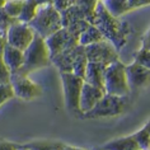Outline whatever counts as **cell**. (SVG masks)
Here are the masks:
<instances>
[{
  "instance_id": "d4e9b609",
  "label": "cell",
  "mask_w": 150,
  "mask_h": 150,
  "mask_svg": "<svg viewBox=\"0 0 150 150\" xmlns=\"http://www.w3.org/2000/svg\"><path fill=\"white\" fill-rule=\"evenodd\" d=\"M134 62L140 64V65L149 67L150 69V47H140L134 56Z\"/></svg>"
},
{
  "instance_id": "ffe728a7",
  "label": "cell",
  "mask_w": 150,
  "mask_h": 150,
  "mask_svg": "<svg viewBox=\"0 0 150 150\" xmlns=\"http://www.w3.org/2000/svg\"><path fill=\"white\" fill-rule=\"evenodd\" d=\"M98 1L99 0H76V1H75V5L81 10L84 18L91 24H93V22H94L96 8H97Z\"/></svg>"
},
{
  "instance_id": "ac0fdd59",
  "label": "cell",
  "mask_w": 150,
  "mask_h": 150,
  "mask_svg": "<svg viewBox=\"0 0 150 150\" xmlns=\"http://www.w3.org/2000/svg\"><path fill=\"white\" fill-rule=\"evenodd\" d=\"M100 40H104V38H103L100 31L96 27L94 24H89L88 27L80 33L79 38H78L79 45H81V46H88V45L96 43V42H98V41H100Z\"/></svg>"
},
{
  "instance_id": "74e56055",
  "label": "cell",
  "mask_w": 150,
  "mask_h": 150,
  "mask_svg": "<svg viewBox=\"0 0 150 150\" xmlns=\"http://www.w3.org/2000/svg\"><path fill=\"white\" fill-rule=\"evenodd\" d=\"M139 150H140V149H139Z\"/></svg>"
},
{
  "instance_id": "7a4b0ae2",
  "label": "cell",
  "mask_w": 150,
  "mask_h": 150,
  "mask_svg": "<svg viewBox=\"0 0 150 150\" xmlns=\"http://www.w3.org/2000/svg\"><path fill=\"white\" fill-rule=\"evenodd\" d=\"M48 65H51V57L45 38L35 35L32 42L23 51V65L18 71L12 74L29 75L33 71L47 67Z\"/></svg>"
},
{
  "instance_id": "5bb4252c",
  "label": "cell",
  "mask_w": 150,
  "mask_h": 150,
  "mask_svg": "<svg viewBox=\"0 0 150 150\" xmlns=\"http://www.w3.org/2000/svg\"><path fill=\"white\" fill-rule=\"evenodd\" d=\"M1 57L4 60L5 65L8 66L10 73H16L23 65V51L10 46L6 43L1 51Z\"/></svg>"
},
{
  "instance_id": "2e32d148",
  "label": "cell",
  "mask_w": 150,
  "mask_h": 150,
  "mask_svg": "<svg viewBox=\"0 0 150 150\" xmlns=\"http://www.w3.org/2000/svg\"><path fill=\"white\" fill-rule=\"evenodd\" d=\"M100 3L103 4L104 9H106L111 16H113L116 18L122 17L123 14L132 10L127 0H100Z\"/></svg>"
},
{
  "instance_id": "7c38bea8",
  "label": "cell",
  "mask_w": 150,
  "mask_h": 150,
  "mask_svg": "<svg viewBox=\"0 0 150 150\" xmlns=\"http://www.w3.org/2000/svg\"><path fill=\"white\" fill-rule=\"evenodd\" d=\"M104 92L102 89L93 87V85L88 83H83L80 91V97H79V112L80 115L87 113L88 111H91L93 107L96 106V103L102 98Z\"/></svg>"
},
{
  "instance_id": "d590c367",
  "label": "cell",
  "mask_w": 150,
  "mask_h": 150,
  "mask_svg": "<svg viewBox=\"0 0 150 150\" xmlns=\"http://www.w3.org/2000/svg\"><path fill=\"white\" fill-rule=\"evenodd\" d=\"M5 3H6V0H0V6H4Z\"/></svg>"
},
{
  "instance_id": "836d02e7",
  "label": "cell",
  "mask_w": 150,
  "mask_h": 150,
  "mask_svg": "<svg viewBox=\"0 0 150 150\" xmlns=\"http://www.w3.org/2000/svg\"><path fill=\"white\" fill-rule=\"evenodd\" d=\"M62 150H85V149H83V148H76V146H73V145H66V144H64Z\"/></svg>"
},
{
  "instance_id": "9c48e42d",
  "label": "cell",
  "mask_w": 150,
  "mask_h": 150,
  "mask_svg": "<svg viewBox=\"0 0 150 150\" xmlns=\"http://www.w3.org/2000/svg\"><path fill=\"white\" fill-rule=\"evenodd\" d=\"M10 84L14 92V97L23 100H33L42 94V87L29 79L28 75L12 74Z\"/></svg>"
},
{
  "instance_id": "f546056e",
  "label": "cell",
  "mask_w": 150,
  "mask_h": 150,
  "mask_svg": "<svg viewBox=\"0 0 150 150\" xmlns=\"http://www.w3.org/2000/svg\"><path fill=\"white\" fill-rule=\"evenodd\" d=\"M127 1L132 10L136 8H141V6H148L150 4V0H127Z\"/></svg>"
},
{
  "instance_id": "d6a6232c",
  "label": "cell",
  "mask_w": 150,
  "mask_h": 150,
  "mask_svg": "<svg viewBox=\"0 0 150 150\" xmlns=\"http://www.w3.org/2000/svg\"><path fill=\"white\" fill-rule=\"evenodd\" d=\"M37 5H47V4H54V0H35Z\"/></svg>"
},
{
  "instance_id": "1f68e13d",
  "label": "cell",
  "mask_w": 150,
  "mask_h": 150,
  "mask_svg": "<svg viewBox=\"0 0 150 150\" xmlns=\"http://www.w3.org/2000/svg\"><path fill=\"white\" fill-rule=\"evenodd\" d=\"M5 32L6 31H0V54H1L3 48L6 45V37H5Z\"/></svg>"
},
{
  "instance_id": "7402d4cb",
  "label": "cell",
  "mask_w": 150,
  "mask_h": 150,
  "mask_svg": "<svg viewBox=\"0 0 150 150\" xmlns=\"http://www.w3.org/2000/svg\"><path fill=\"white\" fill-rule=\"evenodd\" d=\"M150 125L149 122H146L141 129H139L136 132L132 134V137L135 139V141L137 142L140 150H149L150 146Z\"/></svg>"
},
{
  "instance_id": "6da1fadb",
  "label": "cell",
  "mask_w": 150,
  "mask_h": 150,
  "mask_svg": "<svg viewBox=\"0 0 150 150\" xmlns=\"http://www.w3.org/2000/svg\"><path fill=\"white\" fill-rule=\"evenodd\" d=\"M93 24L100 31L103 38L110 41L117 50L125 46V43L127 42V37L131 32L130 24L127 22L121 21L120 18L111 16L104 9L100 1H98V4H97Z\"/></svg>"
},
{
  "instance_id": "8fae6325",
  "label": "cell",
  "mask_w": 150,
  "mask_h": 150,
  "mask_svg": "<svg viewBox=\"0 0 150 150\" xmlns=\"http://www.w3.org/2000/svg\"><path fill=\"white\" fill-rule=\"evenodd\" d=\"M126 79L129 84L130 91L145 88L149 84L150 79V69L140 65V64L132 62L130 65H125Z\"/></svg>"
},
{
  "instance_id": "484cf974",
  "label": "cell",
  "mask_w": 150,
  "mask_h": 150,
  "mask_svg": "<svg viewBox=\"0 0 150 150\" xmlns=\"http://www.w3.org/2000/svg\"><path fill=\"white\" fill-rule=\"evenodd\" d=\"M13 98H14V92H13L12 84L10 83L0 84V107Z\"/></svg>"
},
{
  "instance_id": "52a82bcc",
  "label": "cell",
  "mask_w": 150,
  "mask_h": 150,
  "mask_svg": "<svg viewBox=\"0 0 150 150\" xmlns=\"http://www.w3.org/2000/svg\"><path fill=\"white\" fill-rule=\"evenodd\" d=\"M84 51L88 61L108 65L118 60V50L107 40H100L96 43L84 46Z\"/></svg>"
},
{
  "instance_id": "4fadbf2b",
  "label": "cell",
  "mask_w": 150,
  "mask_h": 150,
  "mask_svg": "<svg viewBox=\"0 0 150 150\" xmlns=\"http://www.w3.org/2000/svg\"><path fill=\"white\" fill-rule=\"evenodd\" d=\"M107 65H103L100 62H93V61H88L87 67H85V73H84V81L88 84L97 87L99 89H102L104 92L103 88V80H104V70H106Z\"/></svg>"
},
{
  "instance_id": "e0dca14e",
  "label": "cell",
  "mask_w": 150,
  "mask_h": 150,
  "mask_svg": "<svg viewBox=\"0 0 150 150\" xmlns=\"http://www.w3.org/2000/svg\"><path fill=\"white\" fill-rule=\"evenodd\" d=\"M60 17H61V25L64 28L69 27L70 24H73V23H75V22H78V21L85 19L83 13H81V10L78 8L75 4L67 6L66 9L61 10V12H60Z\"/></svg>"
},
{
  "instance_id": "277c9868",
  "label": "cell",
  "mask_w": 150,
  "mask_h": 150,
  "mask_svg": "<svg viewBox=\"0 0 150 150\" xmlns=\"http://www.w3.org/2000/svg\"><path fill=\"white\" fill-rule=\"evenodd\" d=\"M104 93L113 94L118 97H126L130 94V88L127 84L125 64L120 60L108 64L104 70V80H103Z\"/></svg>"
},
{
  "instance_id": "603a6c76",
  "label": "cell",
  "mask_w": 150,
  "mask_h": 150,
  "mask_svg": "<svg viewBox=\"0 0 150 150\" xmlns=\"http://www.w3.org/2000/svg\"><path fill=\"white\" fill-rule=\"evenodd\" d=\"M24 146L32 150H62L64 144L60 141H51V140H40L32 141L25 144Z\"/></svg>"
},
{
  "instance_id": "cb8c5ba5",
  "label": "cell",
  "mask_w": 150,
  "mask_h": 150,
  "mask_svg": "<svg viewBox=\"0 0 150 150\" xmlns=\"http://www.w3.org/2000/svg\"><path fill=\"white\" fill-rule=\"evenodd\" d=\"M23 1L24 0H6V3L4 4L3 8H4L5 13L8 14L10 18L18 19L19 13L22 10V6H23Z\"/></svg>"
},
{
  "instance_id": "5b68a950",
  "label": "cell",
  "mask_w": 150,
  "mask_h": 150,
  "mask_svg": "<svg viewBox=\"0 0 150 150\" xmlns=\"http://www.w3.org/2000/svg\"><path fill=\"white\" fill-rule=\"evenodd\" d=\"M125 97H118L113 94L104 93L96 106L83 115L84 118H104V117H115L121 115L125 111Z\"/></svg>"
},
{
  "instance_id": "4316f807",
  "label": "cell",
  "mask_w": 150,
  "mask_h": 150,
  "mask_svg": "<svg viewBox=\"0 0 150 150\" xmlns=\"http://www.w3.org/2000/svg\"><path fill=\"white\" fill-rule=\"evenodd\" d=\"M10 76H12V73L8 69V66L5 65L4 60L1 57V54H0V84L10 83Z\"/></svg>"
},
{
  "instance_id": "4dcf8cb0",
  "label": "cell",
  "mask_w": 150,
  "mask_h": 150,
  "mask_svg": "<svg viewBox=\"0 0 150 150\" xmlns=\"http://www.w3.org/2000/svg\"><path fill=\"white\" fill-rule=\"evenodd\" d=\"M18 144L5 140H0V150H18Z\"/></svg>"
},
{
  "instance_id": "e575fe53",
  "label": "cell",
  "mask_w": 150,
  "mask_h": 150,
  "mask_svg": "<svg viewBox=\"0 0 150 150\" xmlns=\"http://www.w3.org/2000/svg\"><path fill=\"white\" fill-rule=\"evenodd\" d=\"M18 150H32V149H29V148H27V146H24V145H19L18 146Z\"/></svg>"
},
{
  "instance_id": "8d00e7d4",
  "label": "cell",
  "mask_w": 150,
  "mask_h": 150,
  "mask_svg": "<svg viewBox=\"0 0 150 150\" xmlns=\"http://www.w3.org/2000/svg\"><path fill=\"white\" fill-rule=\"evenodd\" d=\"M99 1H100V0H99Z\"/></svg>"
},
{
  "instance_id": "8992f818",
  "label": "cell",
  "mask_w": 150,
  "mask_h": 150,
  "mask_svg": "<svg viewBox=\"0 0 150 150\" xmlns=\"http://www.w3.org/2000/svg\"><path fill=\"white\" fill-rule=\"evenodd\" d=\"M60 76H61L64 102H65L66 110L73 112V113H80L79 97L84 79L80 76H76L73 73H60Z\"/></svg>"
},
{
  "instance_id": "44dd1931",
  "label": "cell",
  "mask_w": 150,
  "mask_h": 150,
  "mask_svg": "<svg viewBox=\"0 0 150 150\" xmlns=\"http://www.w3.org/2000/svg\"><path fill=\"white\" fill-rule=\"evenodd\" d=\"M37 9H38V5H37V3L35 0H24L22 10L19 13V17H18V21L28 24L35 18Z\"/></svg>"
},
{
  "instance_id": "3957f363",
  "label": "cell",
  "mask_w": 150,
  "mask_h": 150,
  "mask_svg": "<svg viewBox=\"0 0 150 150\" xmlns=\"http://www.w3.org/2000/svg\"><path fill=\"white\" fill-rule=\"evenodd\" d=\"M28 25L35 31L36 35L46 38L56 31H59L60 28H62L60 12L55 9L52 4L40 5L35 18L29 22Z\"/></svg>"
},
{
  "instance_id": "ba28073f",
  "label": "cell",
  "mask_w": 150,
  "mask_h": 150,
  "mask_svg": "<svg viewBox=\"0 0 150 150\" xmlns=\"http://www.w3.org/2000/svg\"><path fill=\"white\" fill-rule=\"evenodd\" d=\"M35 35V31L27 23H23L17 19L6 28V43L21 51H24L28 47V45L32 42Z\"/></svg>"
},
{
  "instance_id": "9a60e30c",
  "label": "cell",
  "mask_w": 150,
  "mask_h": 150,
  "mask_svg": "<svg viewBox=\"0 0 150 150\" xmlns=\"http://www.w3.org/2000/svg\"><path fill=\"white\" fill-rule=\"evenodd\" d=\"M137 142L135 141L132 135H127V136H121L117 139L106 142L99 148V150H139Z\"/></svg>"
},
{
  "instance_id": "f1b7e54d",
  "label": "cell",
  "mask_w": 150,
  "mask_h": 150,
  "mask_svg": "<svg viewBox=\"0 0 150 150\" xmlns=\"http://www.w3.org/2000/svg\"><path fill=\"white\" fill-rule=\"evenodd\" d=\"M75 1H76V0H54V4L52 5L55 6V9H57L59 12H61V10L66 9L67 6L75 4Z\"/></svg>"
},
{
  "instance_id": "d6986e66",
  "label": "cell",
  "mask_w": 150,
  "mask_h": 150,
  "mask_svg": "<svg viewBox=\"0 0 150 150\" xmlns=\"http://www.w3.org/2000/svg\"><path fill=\"white\" fill-rule=\"evenodd\" d=\"M87 64H88V59H87V56H85L84 46L79 45L76 54H75V57L73 60V65H71V73L75 74L76 76L84 78V73H85Z\"/></svg>"
},
{
  "instance_id": "30bf717a",
  "label": "cell",
  "mask_w": 150,
  "mask_h": 150,
  "mask_svg": "<svg viewBox=\"0 0 150 150\" xmlns=\"http://www.w3.org/2000/svg\"><path fill=\"white\" fill-rule=\"evenodd\" d=\"M45 42H46L48 52H50V57L60 54L64 50H67V48L75 47L76 45H79L78 37L74 36L73 33L64 27L56 31L55 33H52L51 36L46 37Z\"/></svg>"
},
{
  "instance_id": "83f0119b",
  "label": "cell",
  "mask_w": 150,
  "mask_h": 150,
  "mask_svg": "<svg viewBox=\"0 0 150 150\" xmlns=\"http://www.w3.org/2000/svg\"><path fill=\"white\" fill-rule=\"evenodd\" d=\"M17 19L10 18L8 14L5 13V10L3 6H0V31H6V28L9 27L13 22H16Z\"/></svg>"
}]
</instances>
